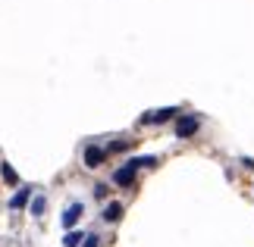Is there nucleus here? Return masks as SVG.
<instances>
[{
    "mask_svg": "<svg viewBox=\"0 0 254 247\" xmlns=\"http://www.w3.org/2000/svg\"><path fill=\"white\" fill-rule=\"evenodd\" d=\"M194 132H198V119H194V116H182V119L176 122V138H189Z\"/></svg>",
    "mask_w": 254,
    "mask_h": 247,
    "instance_id": "obj_1",
    "label": "nucleus"
},
{
    "mask_svg": "<svg viewBox=\"0 0 254 247\" xmlns=\"http://www.w3.org/2000/svg\"><path fill=\"white\" fill-rule=\"evenodd\" d=\"M135 172H138V169H132V166L126 163L123 169H116V175H113V182L120 185V188H126V185H132V182H135Z\"/></svg>",
    "mask_w": 254,
    "mask_h": 247,
    "instance_id": "obj_2",
    "label": "nucleus"
},
{
    "mask_svg": "<svg viewBox=\"0 0 254 247\" xmlns=\"http://www.w3.org/2000/svg\"><path fill=\"white\" fill-rule=\"evenodd\" d=\"M104 163V150L101 147H85V166L88 169H97Z\"/></svg>",
    "mask_w": 254,
    "mask_h": 247,
    "instance_id": "obj_3",
    "label": "nucleus"
},
{
    "mask_svg": "<svg viewBox=\"0 0 254 247\" xmlns=\"http://www.w3.org/2000/svg\"><path fill=\"white\" fill-rule=\"evenodd\" d=\"M28 197H32V188H19V191L9 197V210H22L28 203Z\"/></svg>",
    "mask_w": 254,
    "mask_h": 247,
    "instance_id": "obj_4",
    "label": "nucleus"
},
{
    "mask_svg": "<svg viewBox=\"0 0 254 247\" xmlns=\"http://www.w3.org/2000/svg\"><path fill=\"white\" fill-rule=\"evenodd\" d=\"M79 216H82V203H72L69 210L63 213V225H66V229H72V225L79 222Z\"/></svg>",
    "mask_w": 254,
    "mask_h": 247,
    "instance_id": "obj_5",
    "label": "nucleus"
},
{
    "mask_svg": "<svg viewBox=\"0 0 254 247\" xmlns=\"http://www.w3.org/2000/svg\"><path fill=\"white\" fill-rule=\"evenodd\" d=\"M176 116V106H170V110H160V113H148V116H141V122H167Z\"/></svg>",
    "mask_w": 254,
    "mask_h": 247,
    "instance_id": "obj_6",
    "label": "nucleus"
},
{
    "mask_svg": "<svg viewBox=\"0 0 254 247\" xmlns=\"http://www.w3.org/2000/svg\"><path fill=\"white\" fill-rule=\"evenodd\" d=\"M120 216H123V203H107V210H104L107 222H120Z\"/></svg>",
    "mask_w": 254,
    "mask_h": 247,
    "instance_id": "obj_7",
    "label": "nucleus"
},
{
    "mask_svg": "<svg viewBox=\"0 0 254 247\" xmlns=\"http://www.w3.org/2000/svg\"><path fill=\"white\" fill-rule=\"evenodd\" d=\"M132 169H144V166H154V156H135V160H129Z\"/></svg>",
    "mask_w": 254,
    "mask_h": 247,
    "instance_id": "obj_8",
    "label": "nucleus"
},
{
    "mask_svg": "<svg viewBox=\"0 0 254 247\" xmlns=\"http://www.w3.org/2000/svg\"><path fill=\"white\" fill-rule=\"evenodd\" d=\"M82 241H85V238H82L79 232H69V235H66V241H63V244H66V247H79Z\"/></svg>",
    "mask_w": 254,
    "mask_h": 247,
    "instance_id": "obj_9",
    "label": "nucleus"
},
{
    "mask_svg": "<svg viewBox=\"0 0 254 247\" xmlns=\"http://www.w3.org/2000/svg\"><path fill=\"white\" fill-rule=\"evenodd\" d=\"M32 213H44V197H35V203H32Z\"/></svg>",
    "mask_w": 254,
    "mask_h": 247,
    "instance_id": "obj_10",
    "label": "nucleus"
},
{
    "mask_svg": "<svg viewBox=\"0 0 254 247\" xmlns=\"http://www.w3.org/2000/svg\"><path fill=\"white\" fill-rule=\"evenodd\" d=\"M3 179H6V182H16V172L9 169V166H3Z\"/></svg>",
    "mask_w": 254,
    "mask_h": 247,
    "instance_id": "obj_11",
    "label": "nucleus"
},
{
    "mask_svg": "<svg viewBox=\"0 0 254 247\" xmlns=\"http://www.w3.org/2000/svg\"><path fill=\"white\" fill-rule=\"evenodd\" d=\"M97 241H101L97 235H88V238H85V247H97Z\"/></svg>",
    "mask_w": 254,
    "mask_h": 247,
    "instance_id": "obj_12",
    "label": "nucleus"
}]
</instances>
